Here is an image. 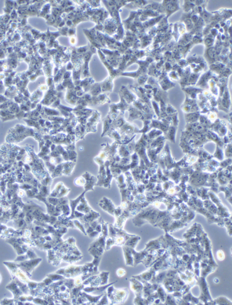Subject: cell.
I'll list each match as a JSON object with an SVG mask.
<instances>
[{"mask_svg": "<svg viewBox=\"0 0 232 305\" xmlns=\"http://www.w3.org/2000/svg\"><path fill=\"white\" fill-rule=\"evenodd\" d=\"M129 295V291L127 289H114L113 292V301L112 304L122 303L126 300Z\"/></svg>", "mask_w": 232, "mask_h": 305, "instance_id": "6da1fadb", "label": "cell"}, {"mask_svg": "<svg viewBox=\"0 0 232 305\" xmlns=\"http://www.w3.org/2000/svg\"><path fill=\"white\" fill-rule=\"evenodd\" d=\"M122 247L126 265L127 266H133L134 262L133 256L130 248L125 245L122 246Z\"/></svg>", "mask_w": 232, "mask_h": 305, "instance_id": "7a4b0ae2", "label": "cell"}, {"mask_svg": "<svg viewBox=\"0 0 232 305\" xmlns=\"http://www.w3.org/2000/svg\"><path fill=\"white\" fill-rule=\"evenodd\" d=\"M109 275V272H102L100 274H99V277L101 281L100 286H103L107 284Z\"/></svg>", "mask_w": 232, "mask_h": 305, "instance_id": "3957f363", "label": "cell"}, {"mask_svg": "<svg viewBox=\"0 0 232 305\" xmlns=\"http://www.w3.org/2000/svg\"><path fill=\"white\" fill-rule=\"evenodd\" d=\"M81 294H82L83 297L87 299L88 300H89L90 302H95L96 304L97 303V302H98V300H100V299L102 297V296L103 295V294H102V295H99V296L93 297V296H91V295H88V294H87L85 292H82Z\"/></svg>", "mask_w": 232, "mask_h": 305, "instance_id": "277c9868", "label": "cell"}, {"mask_svg": "<svg viewBox=\"0 0 232 305\" xmlns=\"http://www.w3.org/2000/svg\"><path fill=\"white\" fill-rule=\"evenodd\" d=\"M114 245H115L114 240L113 238L110 237V238L107 240H106L105 246V250H109L112 248V246H114Z\"/></svg>", "mask_w": 232, "mask_h": 305, "instance_id": "5b68a950", "label": "cell"}, {"mask_svg": "<svg viewBox=\"0 0 232 305\" xmlns=\"http://www.w3.org/2000/svg\"><path fill=\"white\" fill-rule=\"evenodd\" d=\"M108 302L109 301H108L107 295H106V294H105V295H103L102 296V297L98 300L97 304H101V305L103 304V305H104V304H108Z\"/></svg>", "mask_w": 232, "mask_h": 305, "instance_id": "8992f818", "label": "cell"}, {"mask_svg": "<svg viewBox=\"0 0 232 305\" xmlns=\"http://www.w3.org/2000/svg\"><path fill=\"white\" fill-rule=\"evenodd\" d=\"M74 223H75L76 226L77 227H78V229H79V230H81V231H82V232L84 234V235H86V232L85 231V230L84 229V227H83V226H82V225L81 224V223H80L78 221H74Z\"/></svg>", "mask_w": 232, "mask_h": 305, "instance_id": "52a82bcc", "label": "cell"}, {"mask_svg": "<svg viewBox=\"0 0 232 305\" xmlns=\"http://www.w3.org/2000/svg\"><path fill=\"white\" fill-rule=\"evenodd\" d=\"M126 272V271L124 269L121 268H119L116 271V274H117L118 277L122 278V277H124L125 276Z\"/></svg>", "mask_w": 232, "mask_h": 305, "instance_id": "ba28073f", "label": "cell"}, {"mask_svg": "<svg viewBox=\"0 0 232 305\" xmlns=\"http://www.w3.org/2000/svg\"><path fill=\"white\" fill-rule=\"evenodd\" d=\"M82 281H83V279L82 278H78L75 280H74L75 284L77 286H79L80 285H82Z\"/></svg>", "mask_w": 232, "mask_h": 305, "instance_id": "9c48e42d", "label": "cell"}]
</instances>
